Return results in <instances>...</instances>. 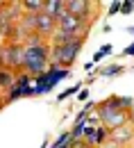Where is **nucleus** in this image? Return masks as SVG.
<instances>
[{
  "mask_svg": "<svg viewBox=\"0 0 134 148\" xmlns=\"http://www.w3.org/2000/svg\"><path fill=\"white\" fill-rule=\"evenodd\" d=\"M32 82H34V77H32L30 73H25V71L16 73V87H18V89H25V87H32Z\"/></svg>",
  "mask_w": 134,
  "mask_h": 148,
  "instance_id": "9b49d317",
  "label": "nucleus"
},
{
  "mask_svg": "<svg viewBox=\"0 0 134 148\" xmlns=\"http://www.w3.org/2000/svg\"><path fill=\"white\" fill-rule=\"evenodd\" d=\"M105 146H107V148H123V146H120V144H116L114 139H109V141H107Z\"/></svg>",
  "mask_w": 134,
  "mask_h": 148,
  "instance_id": "aec40b11",
  "label": "nucleus"
},
{
  "mask_svg": "<svg viewBox=\"0 0 134 148\" xmlns=\"http://www.w3.org/2000/svg\"><path fill=\"white\" fill-rule=\"evenodd\" d=\"M127 32H130V34H134V27H127Z\"/></svg>",
  "mask_w": 134,
  "mask_h": 148,
  "instance_id": "412c9836",
  "label": "nucleus"
},
{
  "mask_svg": "<svg viewBox=\"0 0 134 148\" xmlns=\"http://www.w3.org/2000/svg\"><path fill=\"white\" fill-rule=\"evenodd\" d=\"M34 82H37V96H41V93H48L50 89H55V84H57L59 80H55L50 73H43V75H39V77H34Z\"/></svg>",
  "mask_w": 134,
  "mask_h": 148,
  "instance_id": "39448f33",
  "label": "nucleus"
},
{
  "mask_svg": "<svg viewBox=\"0 0 134 148\" xmlns=\"http://www.w3.org/2000/svg\"><path fill=\"white\" fill-rule=\"evenodd\" d=\"M112 139H114L116 144L125 146V144H130V141L134 139V128H130V125H123V128L112 130Z\"/></svg>",
  "mask_w": 134,
  "mask_h": 148,
  "instance_id": "423d86ee",
  "label": "nucleus"
},
{
  "mask_svg": "<svg viewBox=\"0 0 134 148\" xmlns=\"http://www.w3.org/2000/svg\"><path fill=\"white\" fill-rule=\"evenodd\" d=\"M86 98H89V89H86V87H84V89H82V91L77 93V100H82V103H84V100H86Z\"/></svg>",
  "mask_w": 134,
  "mask_h": 148,
  "instance_id": "a211bd4d",
  "label": "nucleus"
},
{
  "mask_svg": "<svg viewBox=\"0 0 134 148\" xmlns=\"http://www.w3.org/2000/svg\"><path fill=\"white\" fill-rule=\"evenodd\" d=\"M46 41H48V39H46V37H41L39 32H32L30 37L25 39V46H30V48H37V46H48Z\"/></svg>",
  "mask_w": 134,
  "mask_h": 148,
  "instance_id": "f8f14e48",
  "label": "nucleus"
},
{
  "mask_svg": "<svg viewBox=\"0 0 134 148\" xmlns=\"http://www.w3.org/2000/svg\"><path fill=\"white\" fill-rule=\"evenodd\" d=\"M82 43H84V39H75V41H71V43L55 46V48L50 50V64H57L61 69H68V66L75 62V57L80 55Z\"/></svg>",
  "mask_w": 134,
  "mask_h": 148,
  "instance_id": "f257e3e1",
  "label": "nucleus"
},
{
  "mask_svg": "<svg viewBox=\"0 0 134 148\" xmlns=\"http://www.w3.org/2000/svg\"><path fill=\"white\" fill-rule=\"evenodd\" d=\"M43 12H46L48 16H52V18H59V16L66 12V0H46Z\"/></svg>",
  "mask_w": 134,
  "mask_h": 148,
  "instance_id": "0eeeda50",
  "label": "nucleus"
},
{
  "mask_svg": "<svg viewBox=\"0 0 134 148\" xmlns=\"http://www.w3.org/2000/svg\"><path fill=\"white\" fill-rule=\"evenodd\" d=\"M82 148H91V146H86V144H84V146H82Z\"/></svg>",
  "mask_w": 134,
  "mask_h": 148,
  "instance_id": "4be33fe9",
  "label": "nucleus"
},
{
  "mask_svg": "<svg viewBox=\"0 0 134 148\" xmlns=\"http://www.w3.org/2000/svg\"><path fill=\"white\" fill-rule=\"evenodd\" d=\"M109 53H112V43H105V46H102V48L98 50L96 55H93V64H96V62H100L102 57H107Z\"/></svg>",
  "mask_w": 134,
  "mask_h": 148,
  "instance_id": "4468645a",
  "label": "nucleus"
},
{
  "mask_svg": "<svg viewBox=\"0 0 134 148\" xmlns=\"http://www.w3.org/2000/svg\"><path fill=\"white\" fill-rule=\"evenodd\" d=\"M123 55H127V57H134V43H130L125 50H123Z\"/></svg>",
  "mask_w": 134,
  "mask_h": 148,
  "instance_id": "6ab92c4d",
  "label": "nucleus"
},
{
  "mask_svg": "<svg viewBox=\"0 0 134 148\" xmlns=\"http://www.w3.org/2000/svg\"><path fill=\"white\" fill-rule=\"evenodd\" d=\"M98 114H100L102 125H107L109 130L123 128V125H127V123L132 121V116H130L127 112L114 110V107H109V105H105V103H100V105H98Z\"/></svg>",
  "mask_w": 134,
  "mask_h": 148,
  "instance_id": "f03ea898",
  "label": "nucleus"
},
{
  "mask_svg": "<svg viewBox=\"0 0 134 148\" xmlns=\"http://www.w3.org/2000/svg\"><path fill=\"white\" fill-rule=\"evenodd\" d=\"M82 91V87H80V84H75V87H71V89H66V91H61L57 96V100H66V98H68V96H75V93H80Z\"/></svg>",
  "mask_w": 134,
  "mask_h": 148,
  "instance_id": "2eb2a0df",
  "label": "nucleus"
},
{
  "mask_svg": "<svg viewBox=\"0 0 134 148\" xmlns=\"http://www.w3.org/2000/svg\"><path fill=\"white\" fill-rule=\"evenodd\" d=\"M55 30H57V18H52V16H48L46 12H41L37 16V32L41 37H52L55 34Z\"/></svg>",
  "mask_w": 134,
  "mask_h": 148,
  "instance_id": "20e7f679",
  "label": "nucleus"
},
{
  "mask_svg": "<svg viewBox=\"0 0 134 148\" xmlns=\"http://www.w3.org/2000/svg\"><path fill=\"white\" fill-rule=\"evenodd\" d=\"M16 87V71L12 69H0V89H14Z\"/></svg>",
  "mask_w": 134,
  "mask_h": 148,
  "instance_id": "6e6552de",
  "label": "nucleus"
},
{
  "mask_svg": "<svg viewBox=\"0 0 134 148\" xmlns=\"http://www.w3.org/2000/svg\"><path fill=\"white\" fill-rule=\"evenodd\" d=\"M123 71H125V69H123L120 64H114V66H107V69H98L96 73L100 75V77H114V75H120Z\"/></svg>",
  "mask_w": 134,
  "mask_h": 148,
  "instance_id": "9d476101",
  "label": "nucleus"
},
{
  "mask_svg": "<svg viewBox=\"0 0 134 148\" xmlns=\"http://www.w3.org/2000/svg\"><path fill=\"white\" fill-rule=\"evenodd\" d=\"M20 7H23L25 14H34V16H39V14L43 12V7H46V0H23Z\"/></svg>",
  "mask_w": 134,
  "mask_h": 148,
  "instance_id": "1a4fd4ad",
  "label": "nucleus"
},
{
  "mask_svg": "<svg viewBox=\"0 0 134 148\" xmlns=\"http://www.w3.org/2000/svg\"><path fill=\"white\" fill-rule=\"evenodd\" d=\"M120 7H123V2H112V5H109V14H116V12H120Z\"/></svg>",
  "mask_w": 134,
  "mask_h": 148,
  "instance_id": "f3484780",
  "label": "nucleus"
},
{
  "mask_svg": "<svg viewBox=\"0 0 134 148\" xmlns=\"http://www.w3.org/2000/svg\"><path fill=\"white\" fill-rule=\"evenodd\" d=\"M96 7V2H86V0H66V12L73 14L82 21H89V12Z\"/></svg>",
  "mask_w": 134,
  "mask_h": 148,
  "instance_id": "7ed1b4c3",
  "label": "nucleus"
},
{
  "mask_svg": "<svg viewBox=\"0 0 134 148\" xmlns=\"http://www.w3.org/2000/svg\"><path fill=\"white\" fill-rule=\"evenodd\" d=\"M132 107H134V98H130V96H120V110L130 114Z\"/></svg>",
  "mask_w": 134,
  "mask_h": 148,
  "instance_id": "ddd939ff",
  "label": "nucleus"
},
{
  "mask_svg": "<svg viewBox=\"0 0 134 148\" xmlns=\"http://www.w3.org/2000/svg\"><path fill=\"white\" fill-rule=\"evenodd\" d=\"M132 12H134V2L125 0V2H123V7H120V14H132Z\"/></svg>",
  "mask_w": 134,
  "mask_h": 148,
  "instance_id": "dca6fc26",
  "label": "nucleus"
}]
</instances>
